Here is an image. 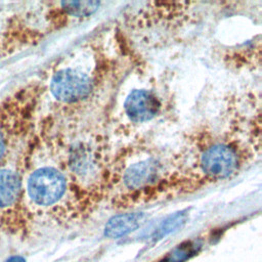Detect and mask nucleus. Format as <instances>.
Here are the masks:
<instances>
[{
    "label": "nucleus",
    "mask_w": 262,
    "mask_h": 262,
    "mask_svg": "<svg viewBox=\"0 0 262 262\" xmlns=\"http://www.w3.org/2000/svg\"><path fill=\"white\" fill-rule=\"evenodd\" d=\"M117 63L99 39L88 40L59 58L43 81L44 96L53 106L47 115L66 130L97 128L90 117L106 95L115 93Z\"/></svg>",
    "instance_id": "obj_1"
},
{
    "label": "nucleus",
    "mask_w": 262,
    "mask_h": 262,
    "mask_svg": "<svg viewBox=\"0 0 262 262\" xmlns=\"http://www.w3.org/2000/svg\"><path fill=\"white\" fill-rule=\"evenodd\" d=\"M27 208L37 218L64 223L88 212L64 166L59 130L48 116H40L20 158Z\"/></svg>",
    "instance_id": "obj_2"
},
{
    "label": "nucleus",
    "mask_w": 262,
    "mask_h": 262,
    "mask_svg": "<svg viewBox=\"0 0 262 262\" xmlns=\"http://www.w3.org/2000/svg\"><path fill=\"white\" fill-rule=\"evenodd\" d=\"M231 123L225 131L202 130L188 140L183 150L173 155V170L167 189L183 193L227 180L259 155L260 126L255 118Z\"/></svg>",
    "instance_id": "obj_3"
},
{
    "label": "nucleus",
    "mask_w": 262,
    "mask_h": 262,
    "mask_svg": "<svg viewBox=\"0 0 262 262\" xmlns=\"http://www.w3.org/2000/svg\"><path fill=\"white\" fill-rule=\"evenodd\" d=\"M173 170V156H166L145 140H135L113 152L105 199L129 207L166 195Z\"/></svg>",
    "instance_id": "obj_4"
},
{
    "label": "nucleus",
    "mask_w": 262,
    "mask_h": 262,
    "mask_svg": "<svg viewBox=\"0 0 262 262\" xmlns=\"http://www.w3.org/2000/svg\"><path fill=\"white\" fill-rule=\"evenodd\" d=\"M97 1L37 2L0 13V56L32 46L46 35L76 20L88 18L100 6Z\"/></svg>",
    "instance_id": "obj_5"
},
{
    "label": "nucleus",
    "mask_w": 262,
    "mask_h": 262,
    "mask_svg": "<svg viewBox=\"0 0 262 262\" xmlns=\"http://www.w3.org/2000/svg\"><path fill=\"white\" fill-rule=\"evenodd\" d=\"M57 128L60 133L66 169L89 212L105 199L113 155L107 138L99 128L77 130H64L58 126Z\"/></svg>",
    "instance_id": "obj_6"
},
{
    "label": "nucleus",
    "mask_w": 262,
    "mask_h": 262,
    "mask_svg": "<svg viewBox=\"0 0 262 262\" xmlns=\"http://www.w3.org/2000/svg\"><path fill=\"white\" fill-rule=\"evenodd\" d=\"M42 80L28 82L0 100V167L16 158L34 132L44 99Z\"/></svg>",
    "instance_id": "obj_7"
},
{
    "label": "nucleus",
    "mask_w": 262,
    "mask_h": 262,
    "mask_svg": "<svg viewBox=\"0 0 262 262\" xmlns=\"http://www.w3.org/2000/svg\"><path fill=\"white\" fill-rule=\"evenodd\" d=\"M20 154L0 167V230L17 237L27 236L34 223L25 202Z\"/></svg>",
    "instance_id": "obj_8"
},
{
    "label": "nucleus",
    "mask_w": 262,
    "mask_h": 262,
    "mask_svg": "<svg viewBox=\"0 0 262 262\" xmlns=\"http://www.w3.org/2000/svg\"><path fill=\"white\" fill-rule=\"evenodd\" d=\"M165 96L156 84L139 83V86H133L125 93L117 115L130 132L133 128L146 127L164 115L167 105Z\"/></svg>",
    "instance_id": "obj_9"
},
{
    "label": "nucleus",
    "mask_w": 262,
    "mask_h": 262,
    "mask_svg": "<svg viewBox=\"0 0 262 262\" xmlns=\"http://www.w3.org/2000/svg\"><path fill=\"white\" fill-rule=\"evenodd\" d=\"M145 215L142 212H128L113 216L105 223L104 235L108 238H120L140 227Z\"/></svg>",
    "instance_id": "obj_10"
},
{
    "label": "nucleus",
    "mask_w": 262,
    "mask_h": 262,
    "mask_svg": "<svg viewBox=\"0 0 262 262\" xmlns=\"http://www.w3.org/2000/svg\"><path fill=\"white\" fill-rule=\"evenodd\" d=\"M201 248V244L196 241H186L177 245L159 262H185L195 255Z\"/></svg>",
    "instance_id": "obj_11"
},
{
    "label": "nucleus",
    "mask_w": 262,
    "mask_h": 262,
    "mask_svg": "<svg viewBox=\"0 0 262 262\" xmlns=\"http://www.w3.org/2000/svg\"><path fill=\"white\" fill-rule=\"evenodd\" d=\"M185 221H186V214L184 212H178L174 215H171L159 225L152 237L156 239L163 238L167 234L181 227L185 223Z\"/></svg>",
    "instance_id": "obj_12"
},
{
    "label": "nucleus",
    "mask_w": 262,
    "mask_h": 262,
    "mask_svg": "<svg viewBox=\"0 0 262 262\" xmlns=\"http://www.w3.org/2000/svg\"><path fill=\"white\" fill-rule=\"evenodd\" d=\"M5 262H26V260L21 256H12L8 258Z\"/></svg>",
    "instance_id": "obj_13"
}]
</instances>
